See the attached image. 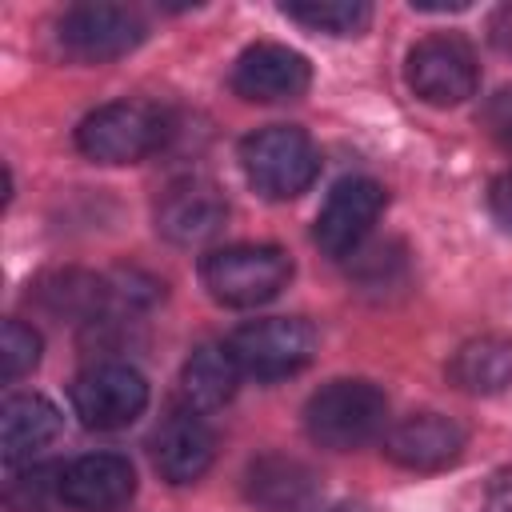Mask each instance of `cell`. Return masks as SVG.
Segmentation results:
<instances>
[{
	"instance_id": "cell-1",
	"label": "cell",
	"mask_w": 512,
	"mask_h": 512,
	"mask_svg": "<svg viewBox=\"0 0 512 512\" xmlns=\"http://www.w3.org/2000/svg\"><path fill=\"white\" fill-rule=\"evenodd\" d=\"M388 396L372 380H332L304 404V432L328 452H352L384 432Z\"/></svg>"
},
{
	"instance_id": "cell-2",
	"label": "cell",
	"mask_w": 512,
	"mask_h": 512,
	"mask_svg": "<svg viewBox=\"0 0 512 512\" xmlns=\"http://www.w3.org/2000/svg\"><path fill=\"white\" fill-rule=\"evenodd\" d=\"M208 296L224 308H256L292 280V256L276 244H224L200 260Z\"/></svg>"
},
{
	"instance_id": "cell-3",
	"label": "cell",
	"mask_w": 512,
	"mask_h": 512,
	"mask_svg": "<svg viewBox=\"0 0 512 512\" xmlns=\"http://www.w3.org/2000/svg\"><path fill=\"white\" fill-rule=\"evenodd\" d=\"M240 168L264 200H296L320 172L312 136L296 124H268L240 144Z\"/></svg>"
},
{
	"instance_id": "cell-4",
	"label": "cell",
	"mask_w": 512,
	"mask_h": 512,
	"mask_svg": "<svg viewBox=\"0 0 512 512\" xmlns=\"http://www.w3.org/2000/svg\"><path fill=\"white\" fill-rule=\"evenodd\" d=\"M168 136V116L148 100H112L76 128V148L96 164H136Z\"/></svg>"
},
{
	"instance_id": "cell-5",
	"label": "cell",
	"mask_w": 512,
	"mask_h": 512,
	"mask_svg": "<svg viewBox=\"0 0 512 512\" xmlns=\"http://www.w3.org/2000/svg\"><path fill=\"white\" fill-rule=\"evenodd\" d=\"M316 344H320L316 328L300 316L248 320L224 340L236 368L244 376H256V380H280V376L300 372L304 364H312Z\"/></svg>"
},
{
	"instance_id": "cell-6",
	"label": "cell",
	"mask_w": 512,
	"mask_h": 512,
	"mask_svg": "<svg viewBox=\"0 0 512 512\" xmlns=\"http://www.w3.org/2000/svg\"><path fill=\"white\" fill-rule=\"evenodd\" d=\"M408 88L432 104V108H456L464 104L476 84H480V64L476 52L464 36L456 32H432L424 40L412 44L408 64H404Z\"/></svg>"
},
{
	"instance_id": "cell-7",
	"label": "cell",
	"mask_w": 512,
	"mask_h": 512,
	"mask_svg": "<svg viewBox=\"0 0 512 512\" xmlns=\"http://www.w3.org/2000/svg\"><path fill=\"white\" fill-rule=\"evenodd\" d=\"M56 40L80 64H108L128 56L144 40V20L128 4L88 0V4H72L56 20Z\"/></svg>"
},
{
	"instance_id": "cell-8",
	"label": "cell",
	"mask_w": 512,
	"mask_h": 512,
	"mask_svg": "<svg viewBox=\"0 0 512 512\" xmlns=\"http://www.w3.org/2000/svg\"><path fill=\"white\" fill-rule=\"evenodd\" d=\"M72 408L84 428L96 432L128 428L148 408V380L120 360L92 364L72 380Z\"/></svg>"
},
{
	"instance_id": "cell-9",
	"label": "cell",
	"mask_w": 512,
	"mask_h": 512,
	"mask_svg": "<svg viewBox=\"0 0 512 512\" xmlns=\"http://www.w3.org/2000/svg\"><path fill=\"white\" fill-rule=\"evenodd\" d=\"M384 212V188L372 180V176H344L324 208L316 212V228H312V240L320 244L324 256H352L360 248V240L372 232V224L380 220Z\"/></svg>"
},
{
	"instance_id": "cell-10",
	"label": "cell",
	"mask_w": 512,
	"mask_h": 512,
	"mask_svg": "<svg viewBox=\"0 0 512 512\" xmlns=\"http://www.w3.org/2000/svg\"><path fill=\"white\" fill-rule=\"evenodd\" d=\"M312 84V64L288 44H252L232 64V92L252 104L300 100Z\"/></svg>"
},
{
	"instance_id": "cell-11",
	"label": "cell",
	"mask_w": 512,
	"mask_h": 512,
	"mask_svg": "<svg viewBox=\"0 0 512 512\" xmlns=\"http://www.w3.org/2000/svg\"><path fill=\"white\" fill-rule=\"evenodd\" d=\"M228 220L224 192L204 176H184L168 184L156 200V232L180 248L208 244Z\"/></svg>"
},
{
	"instance_id": "cell-12",
	"label": "cell",
	"mask_w": 512,
	"mask_h": 512,
	"mask_svg": "<svg viewBox=\"0 0 512 512\" xmlns=\"http://www.w3.org/2000/svg\"><path fill=\"white\" fill-rule=\"evenodd\" d=\"M468 436L452 416L440 412H412L396 420L384 436V456L408 472H440L460 460Z\"/></svg>"
},
{
	"instance_id": "cell-13",
	"label": "cell",
	"mask_w": 512,
	"mask_h": 512,
	"mask_svg": "<svg viewBox=\"0 0 512 512\" xmlns=\"http://www.w3.org/2000/svg\"><path fill=\"white\" fill-rule=\"evenodd\" d=\"M148 452H152V468L160 472V480H168V484H192L216 460V432L200 420V412L184 408V412H172L152 432Z\"/></svg>"
},
{
	"instance_id": "cell-14",
	"label": "cell",
	"mask_w": 512,
	"mask_h": 512,
	"mask_svg": "<svg viewBox=\"0 0 512 512\" xmlns=\"http://www.w3.org/2000/svg\"><path fill=\"white\" fill-rule=\"evenodd\" d=\"M60 488L76 512H120L136 496V472L120 452H88L64 464Z\"/></svg>"
},
{
	"instance_id": "cell-15",
	"label": "cell",
	"mask_w": 512,
	"mask_h": 512,
	"mask_svg": "<svg viewBox=\"0 0 512 512\" xmlns=\"http://www.w3.org/2000/svg\"><path fill=\"white\" fill-rule=\"evenodd\" d=\"M244 496L260 512H312L320 500V476L284 452H268L248 464Z\"/></svg>"
},
{
	"instance_id": "cell-16",
	"label": "cell",
	"mask_w": 512,
	"mask_h": 512,
	"mask_svg": "<svg viewBox=\"0 0 512 512\" xmlns=\"http://www.w3.org/2000/svg\"><path fill=\"white\" fill-rule=\"evenodd\" d=\"M60 436V408L40 392H20L4 400L0 412V456L8 468L28 464L44 444Z\"/></svg>"
},
{
	"instance_id": "cell-17",
	"label": "cell",
	"mask_w": 512,
	"mask_h": 512,
	"mask_svg": "<svg viewBox=\"0 0 512 512\" xmlns=\"http://www.w3.org/2000/svg\"><path fill=\"white\" fill-rule=\"evenodd\" d=\"M448 380L468 396H496L512 388V336H476L448 360Z\"/></svg>"
},
{
	"instance_id": "cell-18",
	"label": "cell",
	"mask_w": 512,
	"mask_h": 512,
	"mask_svg": "<svg viewBox=\"0 0 512 512\" xmlns=\"http://www.w3.org/2000/svg\"><path fill=\"white\" fill-rule=\"evenodd\" d=\"M240 368L224 344H200L180 372V396L192 412H216L232 400Z\"/></svg>"
},
{
	"instance_id": "cell-19",
	"label": "cell",
	"mask_w": 512,
	"mask_h": 512,
	"mask_svg": "<svg viewBox=\"0 0 512 512\" xmlns=\"http://www.w3.org/2000/svg\"><path fill=\"white\" fill-rule=\"evenodd\" d=\"M280 12L312 32L328 36H360L372 20V8L360 0H304V4H280Z\"/></svg>"
},
{
	"instance_id": "cell-20",
	"label": "cell",
	"mask_w": 512,
	"mask_h": 512,
	"mask_svg": "<svg viewBox=\"0 0 512 512\" xmlns=\"http://www.w3.org/2000/svg\"><path fill=\"white\" fill-rule=\"evenodd\" d=\"M64 468L60 464H32L28 472L8 480V508L12 512H52L64 504Z\"/></svg>"
},
{
	"instance_id": "cell-21",
	"label": "cell",
	"mask_w": 512,
	"mask_h": 512,
	"mask_svg": "<svg viewBox=\"0 0 512 512\" xmlns=\"http://www.w3.org/2000/svg\"><path fill=\"white\" fill-rule=\"evenodd\" d=\"M40 360V336L36 328L20 324V320H4L0 332V376L4 384H16L24 372H32Z\"/></svg>"
},
{
	"instance_id": "cell-22",
	"label": "cell",
	"mask_w": 512,
	"mask_h": 512,
	"mask_svg": "<svg viewBox=\"0 0 512 512\" xmlns=\"http://www.w3.org/2000/svg\"><path fill=\"white\" fill-rule=\"evenodd\" d=\"M480 128L504 144H512V84L492 92L484 104H480Z\"/></svg>"
},
{
	"instance_id": "cell-23",
	"label": "cell",
	"mask_w": 512,
	"mask_h": 512,
	"mask_svg": "<svg viewBox=\"0 0 512 512\" xmlns=\"http://www.w3.org/2000/svg\"><path fill=\"white\" fill-rule=\"evenodd\" d=\"M488 212L504 232H512V168L488 184Z\"/></svg>"
},
{
	"instance_id": "cell-24",
	"label": "cell",
	"mask_w": 512,
	"mask_h": 512,
	"mask_svg": "<svg viewBox=\"0 0 512 512\" xmlns=\"http://www.w3.org/2000/svg\"><path fill=\"white\" fill-rule=\"evenodd\" d=\"M484 504H488V512H512V464L500 468V472H492L488 492H484Z\"/></svg>"
},
{
	"instance_id": "cell-25",
	"label": "cell",
	"mask_w": 512,
	"mask_h": 512,
	"mask_svg": "<svg viewBox=\"0 0 512 512\" xmlns=\"http://www.w3.org/2000/svg\"><path fill=\"white\" fill-rule=\"evenodd\" d=\"M324 512H368L364 504H352V500H344V504H332V508H324Z\"/></svg>"
}]
</instances>
